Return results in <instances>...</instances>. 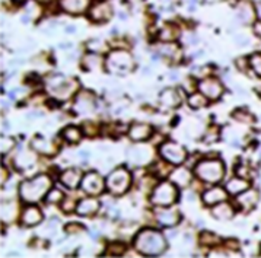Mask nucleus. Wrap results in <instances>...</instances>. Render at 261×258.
Listing matches in <instances>:
<instances>
[{"label": "nucleus", "instance_id": "4", "mask_svg": "<svg viewBox=\"0 0 261 258\" xmlns=\"http://www.w3.org/2000/svg\"><path fill=\"white\" fill-rule=\"evenodd\" d=\"M194 174L199 176L201 181L209 184H218L225 176V166L219 159H207L200 161L194 168Z\"/></svg>", "mask_w": 261, "mask_h": 258}, {"label": "nucleus", "instance_id": "20", "mask_svg": "<svg viewBox=\"0 0 261 258\" xmlns=\"http://www.w3.org/2000/svg\"><path fill=\"white\" fill-rule=\"evenodd\" d=\"M159 101L165 108H177L181 104V95L175 89H165L159 95Z\"/></svg>", "mask_w": 261, "mask_h": 258}, {"label": "nucleus", "instance_id": "27", "mask_svg": "<svg viewBox=\"0 0 261 258\" xmlns=\"http://www.w3.org/2000/svg\"><path fill=\"white\" fill-rule=\"evenodd\" d=\"M171 181L175 186H188L190 181H191V174L188 172V169H186V168H178L174 172H171Z\"/></svg>", "mask_w": 261, "mask_h": 258}, {"label": "nucleus", "instance_id": "7", "mask_svg": "<svg viewBox=\"0 0 261 258\" xmlns=\"http://www.w3.org/2000/svg\"><path fill=\"white\" fill-rule=\"evenodd\" d=\"M105 184L111 194L121 196L128 190V187L132 184V175L128 174V171L125 168H117L108 175Z\"/></svg>", "mask_w": 261, "mask_h": 258}, {"label": "nucleus", "instance_id": "8", "mask_svg": "<svg viewBox=\"0 0 261 258\" xmlns=\"http://www.w3.org/2000/svg\"><path fill=\"white\" fill-rule=\"evenodd\" d=\"M159 155L171 165H181L187 158V152L182 146L175 142H165L159 147Z\"/></svg>", "mask_w": 261, "mask_h": 258}, {"label": "nucleus", "instance_id": "2", "mask_svg": "<svg viewBox=\"0 0 261 258\" xmlns=\"http://www.w3.org/2000/svg\"><path fill=\"white\" fill-rule=\"evenodd\" d=\"M50 187H51L50 176L41 174L34 176L32 179L23 181L19 186V196L25 203H37L48 193Z\"/></svg>", "mask_w": 261, "mask_h": 258}, {"label": "nucleus", "instance_id": "17", "mask_svg": "<svg viewBox=\"0 0 261 258\" xmlns=\"http://www.w3.org/2000/svg\"><path fill=\"white\" fill-rule=\"evenodd\" d=\"M31 147L42 155L51 156L57 152V146L53 143L48 139H42V137H34L31 140Z\"/></svg>", "mask_w": 261, "mask_h": 258}, {"label": "nucleus", "instance_id": "48", "mask_svg": "<svg viewBox=\"0 0 261 258\" xmlns=\"http://www.w3.org/2000/svg\"><path fill=\"white\" fill-rule=\"evenodd\" d=\"M255 11H257V18L261 21V0L260 2H257V5H255Z\"/></svg>", "mask_w": 261, "mask_h": 258}, {"label": "nucleus", "instance_id": "24", "mask_svg": "<svg viewBox=\"0 0 261 258\" xmlns=\"http://www.w3.org/2000/svg\"><path fill=\"white\" fill-rule=\"evenodd\" d=\"M237 200H238L241 207L250 210V209H252V207L257 204V201H258V193L255 190H250L248 188L247 191L241 193L240 196L237 197Z\"/></svg>", "mask_w": 261, "mask_h": 258}, {"label": "nucleus", "instance_id": "36", "mask_svg": "<svg viewBox=\"0 0 261 258\" xmlns=\"http://www.w3.org/2000/svg\"><path fill=\"white\" fill-rule=\"evenodd\" d=\"M248 62H250L251 69L254 70V73L261 78V53L252 54L250 59H248Z\"/></svg>", "mask_w": 261, "mask_h": 258}, {"label": "nucleus", "instance_id": "21", "mask_svg": "<svg viewBox=\"0 0 261 258\" xmlns=\"http://www.w3.org/2000/svg\"><path fill=\"white\" fill-rule=\"evenodd\" d=\"M60 183L63 186L73 190L79 186V183H82V175L79 169H67L60 175Z\"/></svg>", "mask_w": 261, "mask_h": 258}, {"label": "nucleus", "instance_id": "15", "mask_svg": "<svg viewBox=\"0 0 261 258\" xmlns=\"http://www.w3.org/2000/svg\"><path fill=\"white\" fill-rule=\"evenodd\" d=\"M42 220V213L38 207L28 206L23 209L21 215V222L23 226H37Z\"/></svg>", "mask_w": 261, "mask_h": 258}, {"label": "nucleus", "instance_id": "10", "mask_svg": "<svg viewBox=\"0 0 261 258\" xmlns=\"http://www.w3.org/2000/svg\"><path fill=\"white\" fill-rule=\"evenodd\" d=\"M197 88H199L200 92L203 93L207 99H218L223 93L222 83L218 79H213V78H206V79L200 81Z\"/></svg>", "mask_w": 261, "mask_h": 258}, {"label": "nucleus", "instance_id": "49", "mask_svg": "<svg viewBox=\"0 0 261 258\" xmlns=\"http://www.w3.org/2000/svg\"><path fill=\"white\" fill-rule=\"evenodd\" d=\"M2 174H3V175H2V184H5V183H6V175H8V172H6L5 168H2Z\"/></svg>", "mask_w": 261, "mask_h": 258}, {"label": "nucleus", "instance_id": "12", "mask_svg": "<svg viewBox=\"0 0 261 258\" xmlns=\"http://www.w3.org/2000/svg\"><path fill=\"white\" fill-rule=\"evenodd\" d=\"M237 16L242 23H252L257 18L255 6L250 0H240L237 5Z\"/></svg>", "mask_w": 261, "mask_h": 258}, {"label": "nucleus", "instance_id": "26", "mask_svg": "<svg viewBox=\"0 0 261 258\" xmlns=\"http://www.w3.org/2000/svg\"><path fill=\"white\" fill-rule=\"evenodd\" d=\"M233 207L228 204V203H225V201H222L219 204H216V207L212 210V215L216 217L218 220H229L233 217Z\"/></svg>", "mask_w": 261, "mask_h": 258}, {"label": "nucleus", "instance_id": "23", "mask_svg": "<svg viewBox=\"0 0 261 258\" xmlns=\"http://www.w3.org/2000/svg\"><path fill=\"white\" fill-rule=\"evenodd\" d=\"M156 219L162 226H175L179 222V213L177 210H161L156 213Z\"/></svg>", "mask_w": 261, "mask_h": 258}, {"label": "nucleus", "instance_id": "31", "mask_svg": "<svg viewBox=\"0 0 261 258\" xmlns=\"http://www.w3.org/2000/svg\"><path fill=\"white\" fill-rule=\"evenodd\" d=\"M25 12L31 19H38L41 16V6L37 0H27L25 2Z\"/></svg>", "mask_w": 261, "mask_h": 258}, {"label": "nucleus", "instance_id": "18", "mask_svg": "<svg viewBox=\"0 0 261 258\" xmlns=\"http://www.w3.org/2000/svg\"><path fill=\"white\" fill-rule=\"evenodd\" d=\"M98 209H99V201L94 197H88L77 203L76 212L79 216H92L98 212Z\"/></svg>", "mask_w": 261, "mask_h": 258}, {"label": "nucleus", "instance_id": "42", "mask_svg": "<svg viewBox=\"0 0 261 258\" xmlns=\"http://www.w3.org/2000/svg\"><path fill=\"white\" fill-rule=\"evenodd\" d=\"M76 206H77V204H74L73 200L69 197V201L66 200V201L63 203V210H64L66 213H70V212H72V209H76Z\"/></svg>", "mask_w": 261, "mask_h": 258}, {"label": "nucleus", "instance_id": "32", "mask_svg": "<svg viewBox=\"0 0 261 258\" xmlns=\"http://www.w3.org/2000/svg\"><path fill=\"white\" fill-rule=\"evenodd\" d=\"M62 136L64 137V140L69 142V143H77L81 140V137H82V132L77 127L70 125V127H67V128L63 130Z\"/></svg>", "mask_w": 261, "mask_h": 258}, {"label": "nucleus", "instance_id": "13", "mask_svg": "<svg viewBox=\"0 0 261 258\" xmlns=\"http://www.w3.org/2000/svg\"><path fill=\"white\" fill-rule=\"evenodd\" d=\"M60 9L70 15H82L91 6V0H59Z\"/></svg>", "mask_w": 261, "mask_h": 258}, {"label": "nucleus", "instance_id": "40", "mask_svg": "<svg viewBox=\"0 0 261 258\" xmlns=\"http://www.w3.org/2000/svg\"><path fill=\"white\" fill-rule=\"evenodd\" d=\"M233 118H235V120H238V121H242V123H245V124H250L254 121V117H252L251 114L242 111V110H237V111L233 113Z\"/></svg>", "mask_w": 261, "mask_h": 258}, {"label": "nucleus", "instance_id": "35", "mask_svg": "<svg viewBox=\"0 0 261 258\" xmlns=\"http://www.w3.org/2000/svg\"><path fill=\"white\" fill-rule=\"evenodd\" d=\"M220 242V239L215 234H212V232H203L201 235H200V244H203V245H207V247H215V245H218Z\"/></svg>", "mask_w": 261, "mask_h": 258}, {"label": "nucleus", "instance_id": "11", "mask_svg": "<svg viewBox=\"0 0 261 258\" xmlns=\"http://www.w3.org/2000/svg\"><path fill=\"white\" fill-rule=\"evenodd\" d=\"M113 16V6L108 2H99L89 9V18L96 23L108 21Z\"/></svg>", "mask_w": 261, "mask_h": 258}, {"label": "nucleus", "instance_id": "33", "mask_svg": "<svg viewBox=\"0 0 261 258\" xmlns=\"http://www.w3.org/2000/svg\"><path fill=\"white\" fill-rule=\"evenodd\" d=\"M188 104H190L191 108L199 110V108H203V107L207 104V98H206L201 92L193 93V95H190V98H188Z\"/></svg>", "mask_w": 261, "mask_h": 258}, {"label": "nucleus", "instance_id": "14", "mask_svg": "<svg viewBox=\"0 0 261 258\" xmlns=\"http://www.w3.org/2000/svg\"><path fill=\"white\" fill-rule=\"evenodd\" d=\"M228 197V191L220 188V187H213L209 188L207 191L203 193V203L207 204V206H216L222 201H225Z\"/></svg>", "mask_w": 261, "mask_h": 258}, {"label": "nucleus", "instance_id": "46", "mask_svg": "<svg viewBox=\"0 0 261 258\" xmlns=\"http://www.w3.org/2000/svg\"><path fill=\"white\" fill-rule=\"evenodd\" d=\"M254 34H255L257 37H260L261 38V21L255 22V23H254Z\"/></svg>", "mask_w": 261, "mask_h": 258}, {"label": "nucleus", "instance_id": "39", "mask_svg": "<svg viewBox=\"0 0 261 258\" xmlns=\"http://www.w3.org/2000/svg\"><path fill=\"white\" fill-rule=\"evenodd\" d=\"M63 197L64 196H63L62 191L54 188V190H51V191L47 194V198H45V200H47V203H50V204H57V203H60V201H62Z\"/></svg>", "mask_w": 261, "mask_h": 258}, {"label": "nucleus", "instance_id": "5", "mask_svg": "<svg viewBox=\"0 0 261 258\" xmlns=\"http://www.w3.org/2000/svg\"><path fill=\"white\" fill-rule=\"evenodd\" d=\"M135 67L132 54L125 50H114L107 59V69L115 74H125Z\"/></svg>", "mask_w": 261, "mask_h": 258}, {"label": "nucleus", "instance_id": "3", "mask_svg": "<svg viewBox=\"0 0 261 258\" xmlns=\"http://www.w3.org/2000/svg\"><path fill=\"white\" fill-rule=\"evenodd\" d=\"M45 86H47V91L59 101H66L72 98V95L79 89V83L74 79H67L62 74L50 78L45 83Z\"/></svg>", "mask_w": 261, "mask_h": 258}, {"label": "nucleus", "instance_id": "50", "mask_svg": "<svg viewBox=\"0 0 261 258\" xmlns=\"http://www.w3.org/2000/svg\"><path fill=\"white\" fill-rule=\"evenodd\" d=\"M127 2H130V3H137V2H142V0H127Z\"/></svg>", "mask_w": 261, "mask_h": 258}, {"label": "nucleus", "instance_id": "38", "mask_svg": "<svg viewBox=\"0 0 261 258\" xmlns=\"http://www.w3.org/2000/svg\"><path fill=\"white\" fill-rule=\"evenodd\" d=\"M125 251V245L123 242H114L111 244L108 249H107V254L108 255H123Z\"/></svg>", "mask_w": 261, "mask_h": 258}, {"label": "nucleus", "instance_id": "41", "mask_svg": "<svg viewBox=\"0 0 261 258\" xmlns=\"http://www.w3.org/2000/svg\"><path fill=\"white\" fill-rule=\"evenodd\" d=\"M13 146H15V142L12 139H9V142H8V139H2V152L3 153H6L8 150H11Z\"/></svg>", "mask_w": 261, "mask_h": 258}, {"label": "nucleus", "instance_id": "19", "mask_svg": "<svg viewBox=\"0 0 261 258\" xmlns=\"http://www.w3.org/2000/svg\"><path fill=\"white\" fill-rule=\"evenodd\" d=\"M94 108H95L94 96H92L89 92L79 93V96H77V99H76V104H74V110H76L77 113L86 114V113L94 111Z\"/></svg>", "mask_w": 261, "mask_h": 258}, {"label": "nucleus", "instance_id": "37", "mask_svg": "<svg viewBox=\"0 0 261 258\" xmlns=\"http://www.w3.org/2000/svg\"><path fill=\"white\" fill-rule=\"evenodd\" d=\"M88 48L91 51L96 53V54H101V53L107 51V45H105L104 41L101 40H92V41L88 42Z\"/></svg>", "mask_w": 261, "mask_h": 258}, {"label": "nucleus", "instance_id": "28", "mask_svg": "<svg viewBox=\"0 0 261 258\" xmlns=\"http://www.w3.org/2000/svg\"><path fill=\"white\" fill-rule=\"evenodd\" d=\"M178 34H179V31H178L177 27L168 23L159 31V40H162L164 42H172L178 38Z\"/></svg>", "mask_w": 261, "mask_h": 258}, {"label": "nucleus", "instance_id": "45", "mask_svg": "<svg viewBox=\"0 0 261 258\" xmlns=\"http://www.w3.org/2000/svg\"><path fill=\"white\" fill-rule=\"evenodd\" d=\"M237 42H238L240 45H242V47H245V45H247V44L250 42V40H248V38H247L245 35H242V37L240 35V37H237Z\"/></svg>", "mask_w": 261, "mask_h": 258}, {"label": "nucleus", "instance_id": "16", "mask_svg": "<svg viewBox=\"0 0 261 258\" xmlns=\"http://www.w3.org/2000/svg\"><path fill=\"white\" fill-rule=\"evenodd\" d=\"M152 133H153V130L149 124L135 123L128 130V137L135 142H143V140L149 139Z\"/></svg>", "mask_w": 261, "mask_h": 258}, {"label": "nucleus", "instance_id": "1", "mask_svg": "<svg viewBox=\"0 0 261 258\" xmlns=\"http://www.w3.org/2000/svg\"><path fill=\"white\" fill-rule=\"evenodd\" d=\"M135 247L143 255H159L167 249V242L161 232L143 229L135 238Z\"/></svg>", "mask_w": 261, "mask_h": 258}, {"label": "nucleus", "instance_id": "25", "mask_svg": "<svg viewBox=\"0 0 261 258\" xmlns=\"http://www.w3.org/2000/svg\"><path fill=\"white\" fill-rule=\"evenodd\" d=\"M34 164H35V156L32 155L31 152H28V150H21L18 153V156L15 158V165L21 171L30 169Z\"/></svg>", "mask_w": 261, "mask_h": 258}, {"label": "nucleus", "instance_id": "9", "mask_svg": "<svg viewBox=\"0 0 261 258\" xmlns=\"http://www.w3.org/2000/svg\"><path fill=\"white\" fill-rule=\"evenodd\" d=\"M82 190H84L86 194L89 196H98L104 191V188L107 187V184L104 183L102 176L96 172H88L86 175L82 178Z\"/></svg>", "mask_w": 261, "mask_h": 258}, {"label": "nucleus", "instance_id": "30", "mask_svg": "<svg viewBox=\"0 0 261 258\" xmlns=\"http://www.w3.org/2000/svg\"><path fill=\"white\" fill-rule=\"evenodd\" d=\"M130 156L133 158V161L136 164H145L147 159L150 158V150L147 147H145V146H139V147L132 149Z\"/></svg>", "mask_w": 261, "mask_h": 258}, {"label": "nucleus", "instance_id": "34", "mask_svg": "<svg viewBox=\"0 0 261 258\" xmlns=\"http://www.w3.org/2000/svg\"><path fill=\"white\" fill-rule=\"evenodd\" d=\"M159 51H161L162 56H165V57L171 59V60H177L175 57L179 56V48H178L175 44H165V45L161 47Z\"/></svg>", "mask_w": 261, "mask_h": 258}, {"label": "nucleus", "instance_id": "47", "mask_svg": "<svg viewBox=\"0 0 261 258\" xmlns=\"http://www.w3.org/2000/svg\"><path fill=\"white\" fill-rule=\"evenodd\" d=\"M226 244H228L226 247L232 248V249H235V251H238V249H240V244H238L237 241H228Z\"/></svg>", "mask_w": 261, "mask_h": 258}, {"label": "nucleus", "instance_id": "51", "mask_svg": "<svg viewBox=\"0 0 261 258\" xmlns=\"http://www.w3.org/2000/svg\"><path fill=\"white\" fill-rule=\"evenodd\" d=\"M207 2H219V0H207Z\"/></svg>", "mask_w": 261, "mask_h": 258}, {"label": "nucleus", "instance_id": "29", "mask_svg": "<svg viewBox=\"0 0 261 258\" xmlns=\"http://www.w3.org/2000/svg\"><path fill=\"white\" fill-rule=\"evenodd\" d=\"M102 66V59L98 54H86L82 59V67L85 70H95Z\"/></svg>", "mask_w": 261, "mask_h": 258}, {"label": "nucleus", "instance_id": "22", "mask_svg": "<svg viewBox=\"0 0 261 258\" xmlns=\"http://www.w3.org/2000/svg\"><path fill=\"white\" fill-rule=\"evenodd\" d=\"M248 188H250L248 181H247L245 178H242V176H238V178H232V179H229L225 190L228 191V194H230V196H240L241 193L247 191Z\"/></svg>", "mask_w": 261, "mask_h": 258}, {"label": "nucleus", "instance_id": "44", "mask_svg": "<svg viewBox=\"0 0 261 258\" xmlns=\"http://www.w3.org/2000/svg\"><path fill=\"white\" fill-rule=\"evenodd\" d=\"M237 174H238V176H244V178H247V176L250 175V169H248L247 166H241L240 169H237Z\"/></svg>", "mask_w": 261, "mask_h": 258}, {"label": "nucleus", "instance_id": "6", "mask_svg": "<svg viewBox=\"0 0 261 258\" xmlns=\"http://www.w3.org/2000/svg\"><path fill=\"white\" fill-rule=\"evenodd\" d=\"M178 190L175 184L171 183H161L159 186L155 187L152 196H150V203L153 206L168 207L172 206L177 201Z\"/></svg>", "mask_w": 261, "mask_h": 258}, {"label": "nucleus", "instance_id": "43", "mask_svg": "<svg viewBox=\"0 0 261 258\" xmlns=\"http://www.w3.org/2000/svg\"><path fill=\"white\" fill-rule=\"evenodd\" d=\"M82 229H84V227L81 226V225H77V223H70V225L66 226V232L76 234V232H79V230H82Z\"/></svg>", "mask_w": 261, "mask_h": 258}]
</instances>
